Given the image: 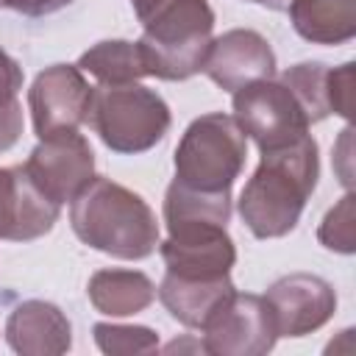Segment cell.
Listing matches in <instances>:
<instances>
[{
	"instance_id": "cell-1",
	"label": "cell",
	"mask_w": 356,
	"mask_h": 356,
	"mask_svg": "<svg viewBox=\"0 0 356 356\" xmlns=\"http://www.w3.org/2000/svg\"><path fill=\"white\" fill-rule=\"evenodd\" d=\"M320 178L317 142L303 134L295 142L261 150V161L239 195L242 222L259 239L289 234Z\"/></svg>"
},
{
	"instance_id": "cell-2",
	"label": "cell",
	"mask_w": 356,
	"mask_h": 356,
	"mask_svg": "<svg viewBox=\"0 0 356 356\" xmlns=\"http://www.w3.org/2000/svg\"><path fill=\"white\" fill-rule=\"evenodd\" d=\"M75 236L114 259H147L159 245V222L150 206L122 184L95 175L72 200Z\"/></svg>"
},
{
	"instance_id": "cell-3",
	"label": "cell",
	"mask_w": 356,
	"mask_h": 356,
	"mask_svg": "<svg viewBox=\"0 0 356 356\" xmlns=\"http://www.w3.org/2000/svg\"><path fill=\"white\" fill-rule=\"evenodd\" d=\"M139 22L142 39L136 44L147 75L186 81L203 72L214 31V11L206 0H159Z\"/></svg>"
},
{
	"instance_id": "cell-4",
	"label": "cell",
	"mask_w": 356,
	"mask_h": 356,
	"mask_svg": "<svg viewBox=\"0 0 356 356\" xmlns=\"http://www.w3.org/2000/svg\"><path fill=\"white\" fill-rule=\"evenodd\" d=\"M248 159V136L231 114L197 117L175 147V181L197 192H231Z\"/></svg>"
},
{
	"instance_id": "cell-5",
	"label": "cell",
	"mask_w": 356,
	"mask_h": 356,
	"mask_svg": "<svg viewBox=\"0 0 356 356\" xmlns=\"http://www.w3.org/2000/svg\"><path fill=\"white\" fill-rule=\"evenodd\" d=\"M114 153H145L170 131V108L142 83L95 86L86 120Z\"/></svg>"
},
{
	"instance_id": "cell-6",
	"label": "cell",
	"mask_w": 356,
	"mask_h": 356,
	"mask_svg": "<svg viewBox=\"0 0 356 356\" xmlns=\"http://www.w3.org/2000/svg\"><path fill=\"white\" fill-rule=\"evenodd\" d=\"M234 120L259 150L295 142L309 134V117L303 114L295 95L273 78L253 81L234 92Z\"/></svg>"
},
{
	"instance_id": "cell-7",
	"label": "cell",
	"mask_w": 356,
	"mask_h": 356,
	"mask_svg": "<svg viewBox=\"0 0 356 356\" xmlns=\"http://www.w3.org/2000/svg\"><path fill=\"white\" fill-rule=\"evenodd\" d=\"M203 350L217 356H261L273 350L278 331L261 295L231 292L203 323Z\"/></svg>"
},
{
	"instance_id": "cell-8",
	"label": "cell",
	"mask_w": 356,
	"mask_h": 356,
	"mask_svg": "<svg viewBox=\"0 0 356 356\" xmlns=\"http://www.w3.org/2000/svg\"><path fill=\"white\" fill-rule=\"evenodd\" d=\"M170 236L159 245L167 273L181 278H225L236 261L234 242L222 222L178 220L167 222Z\"/></svg>"
},
{
	"instance_id": "cell-9",
	"label": "cell",
	"mask_w": 356,
	"mask_h": 356,
	"mask_svg": "<svg viewBox=\"0 0 356 356\" xmlns=\"http://www.w3.org/2000/svg\"><path fill=\"white\" fill-rule=\"evenodd\" d=\"M92 89L83 72L72 64H53L42 70L28 89V106L33 117V131L39 139L78 131L89 120Z\"/></svg>"
},
{
	"instance_id": "cell-10",
	"label": "cell",
	"mask_w": 356,
	"mask_h": 356,
	"mask_svg": "<svg viewBox=\"0 0 356 356\" xmlns=\"http://www.w3.org/2000/svg\"><path fill=\"white\" fill-rule=\"evenodd\" d=\"M22 167L50 200L67 203L95 178V153L78 131H61L39 139Z\"/></svg>"
},
{
	"instance_id": "cell-11",
	"label": "cell",
	"mask_w": 356,
	"mask_h": 356,
	"mask_svg": "<svg viewBox=\"0 0 356 356\" xmlns=\"http://www.w3.org/2000/svg\"><path fill=\"white\" fill-rule=\"evenodd\" d=\"M278 337H303L323 328L337 312L334 286L312 273H292L278 278L264 295Z\"/></svg>"
},
{
	"instance_id": "cell-12",
	"label": "cell",
	"mask_w": 356,
	"mask_h": 356,
	"mask_svg": "<svg viewBox=\"0 0 356 356\" xmlns=\"http://www.w3.org/2000/svg\"><path fill=\"white\" fill-rule=\"evenodd\" d=\"M203 72L225 92H236L253 81L273 78L275 72V53L270 42L250 31L234 28L222 36L211 39L209 56L203 61Z\"/></svg>"
},
{
	"instance_id": "cell-13",
	"label": "cell",
	"mask_w": 356,
	"mask_h": 356,
	"mask_svg": "<svg viewBox=\"0 0 356 356\" xmlns=\"http://www.w3.org/2000/svg\"><path fill=\"white\" fill-rule=\"evenodd\" d=\"M58 211L61 203L50 200L22 164L0 167V239H39L53 228Z\"/></svg>"
},
{
	"instance_id": "cell-14",
	"label": "cell",
	"mask_w": 356,
	"mask_h": 356,
	"mask_svg": "<svg viewBox=\"0 0 356 356\" xmlns=\"http://www.w3.org/2000/svg\"><path fill=\"white\" fill-rule=\"evenodd\" d=\"M6 339L11 350L22 356H58L70 350L72 328L58 306L47 300H25L8 314Z\"/></svg>"
},
{
	"instance_id": "cell-15",
	"label": "cell",
	"mask_w": 356,
	"mask_h": 356,
	"mask_svg": "<svg viewBox=\"0 0 356 356\" xmlns=\"http://www.w3.org/2000/svg\"><path fill=\"white\" fill-rule=\"evenodd\" d=\"M234 292L231 278H181L167 273L159 286V300L164 309L184 323L186 328H203V323L211 317V312Z\"/></svg>"
},
{
	"instance_id": "cell-16",
	"label": "cell",
	"mask_w": 356,
	"mask_h": 356,
	"mask_svg": "<svg viewBox=\"0 0 356 356\" xmlns=\"http://www.w3.org/2000/svg\"><path fill=\"white\" fill-rule=\"evenodd\" d=\"M292 28L314 44H342L356 36V0H292Z\"/></svg>"
},
{
	"instance_id": "cell-17",
	"label": "cell",
	"mask_w": 356,
	"mask_h": 356,
	"mask_svg": "<svg viewBox=\"0 0 356 356\" xmlns=\"http://www.w3.org/2000/svg\"><path fill=\"white\" fill-rule=\"evenodd\" d=\"M86 295L92 306L111 317H128L145 312L153 298V281L139 270H97L89 278Z\"/></svg>"
},
{
	"instance_id": "cell-18",
	"label": "cell",
	"mask_w": 356,
	"mask_h": 356,
	"mask_svg": "<svg viewBox=\"0 0 356 356\" xmlns=\"http://www.w3.org/2000/svg\"><path fill=\"white\" fill-rule=\"evenodd\" d=\"M81 72H89L100 81V86H120V83H136L145 78V61L136 42L125 39H108L97 42L86 53H81L78 64Z\"/></svg>"
},
{
	"instance_id": "cell-19",
	"label": "cell",
	"mask_w": 356,
	"mask_h": 356,
	"mask_svg": "<svg viewBox=\"0 0 356 356\" xmlns=\"http://www.w3.org/2000/svg\"><path fill=\"white\" fill-rule=\"evenodd\" d=\"M178 220H211L225 225L231 220V192H197L172 181L164 195V222Z\"/></svg>"
},
{
	"instance_id": "cell-20",
	"label": "cell",
	"mask_w": 356,
	"mask_h": 356,
	"mask_svg": "<svg viewBox=\"0 0 356 356\" xmlns=\"http://www.w3.org/2000/svg\"><path fill=\"white\" fill-rule=\"evenodd\" d=\"M325 81H328V67L320 64V61L295 64L281 75V83L295 95V100L300 103V108L309 117V122H320V120H325L331 114Z\"/></svg>"
},
{
	"instance_id": "cell-21",
	"label": "cell",
	"mask_w": 356,
	"mask_h": 356,
	"mask_svg": "<svg viewBox=\"0 0 356 356\" xmlns=\"http://www.w3.org/2000/svg\"><path fill=\"white\" fill-rule=\"evenodd\" d=\"M22 89V67L0 47V153L14 147L22 134V106L17 100Z\"/></svg>"
},
{
	"instance_id": "cell-22",
	"label": "cell",
	"mask_w": 356,
	"mask_h": 356,
	"mask_svg": "<svg viewBox=\"0 0 356 356\" xmlns=\"http://www.w3.org/2000/svg\"><path fill=\"white\" fill-rule=\"evenodd\" d=\"M95 342L108 356H134V353H153L159 350V334L147 325H111L97 323Z\"/></svg>"
},
{
	"instance_id": "cell-23",
	"label": "cell",
	"mask_w": 356,
	"mask_h": 356,
	"mask_svg": "<svg viewBox=\"0 0 356 356\" xmlns=\"http://www.w3.org/2000/svg\"><path fill=\"white\" fill-rule=\"evenodd\" d=\"M317 239L337 253H353L356 248V214H353V195L348 192L320 222Z\"/></svg>"
},
{
	"instance_id": "cell-24",
	"label": "cell",
	"mask_w": 356,
	"mask_h": 356,
	"mask_svg": "<svg viewBox=\"0 0 356 356\" xmlns=\"http://www.w3.org/2000/svg\"><path fill=\"white\" fill-rule=\"evenodd\" d=\"M325 92H328V108L345 120L353 117V106H356V67L348 61L337 70H328V81H325Z\"/></svg>"
},
{
	"instance_id": "cell-25",
	"label": "cell",
	"mask_w": 356,
	"mask_h": 356,
	"mask_svg": "<svg viewBox=\"0 0 356 356\" xmlns=\"http://www.w3.org/2000/svg\"><path fill=\"white\" fill-rule=\"evenodd\" d=\"M72 0H6L8 8L25 14V17H44V14H56L64 6H70Z\"/></svg>"
},
{
	"instance_id": "cell-26",
	"label": "cell",
	"mask_w": 356,
	"mask_h": 356,
	"mask_svg": "<svg viewBox=\"0 0 356 356\" xmlns=\"http://www.w3.org/2000/svg\"><path fill=\"white\" fill-rule=\"evenodd\" d=\"M248 3H259V6H267V8H273V11H278V8L286 6V0H248Z\"/></svg>"
},
{
	"instance_id": "cell-27",
	"label": "cell",
	"mask_w": 356,
	"mask_h": 356,
	"mask_svg": "<svg viewBox=\"0 0 356 356\" xmlns=\"http://www.w3.org/2000/svg\"><path fill=\"white\" fill-rule=\"evenodd\" d=\"M0 6H6V0H0Z\"/></svg>"
}]
</instances>
